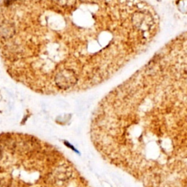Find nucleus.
Instances as JSON below:
<instances>
[{
    "label": "nucleus",
    "mask_w": 187,
    "mask_h": 187,
    "mask_svg": "<svg viewBox=\"0 0 187 187\" xmlns=\"http://www.w3.org/2000/svg\"><path fill=\"white\" fill-rule=\"evenodd\" d=\"M0 187H79L70 162L33 135L0 134Z\"/></svg>",
    "instance_id": "1"
},
{
    "label": "nucleus",
    "mask_w": 187,
    "mask_h": 187,
    "mask_svg": "<svg viewBox=\"0 0 187 187\" xmlns=\"http://www.w3.org/2000/svg\"><path fill=\"white\" fill-rule=\"evenodd\" d=\"M56 5H60L61 7H70L75 4L76 0H53Z\"/></svg>",
    "instance_id": "2"
},
{
    "label": "nucleus",
    "mask_w": 187,
    "mask_h": 187,
    "mask_svg": "<svg viewBox=\"0 0 187 187\" xmlns=\"http://www.w3.org/2000/svg\"><path fill=\"white\" fill-rule=\"evenodd\" d=\"M15 0H5V2L6 5H10L11 3H13Z\"/></svg>",
    "instance_id": "3"
}]
</instances>
